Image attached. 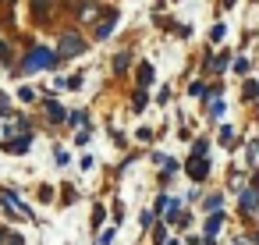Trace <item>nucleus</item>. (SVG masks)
<instances>
[{
    "label": "nucleus",
    "mask_w": 259,
    "mask_h": 245,
    "mask_svg": "<svg viewBox=\"0 0 259 245\" xmlns=\"http://www.w3.org/2000/svg\"><path fill=\"white\" fill-rule=\"evenodd\" d=\"M255 202H259V188L241 192V210H255Z\"/></svg>",
    "instance_id": "obj_5"
},
{
    "label": "nucleus",
    "mask_w": 259,
    "mask_h": 245,
    "mask_svg": "<svg viewBox=\"0 0 259 245\" xmlns=\"http://www.w3.org/2000/svg\"><path fill=\"white\" fill-rule=\"evenodd\" d=\"M149 82H153V64H142V71H139V86L146 89Z\"/></svg>",
    "instance_id": "obj_7"
},
{
    "label": "nucleus",
    "mask_w": 259,
    "mask_h": 245,
    "mask_svg": "<svg viewBox=\"0 0 259 245\" xmlns=\"http://www.w3.org/2000/svg\"><path fill=\"white\" fill-rule=\"evenodd\" d=\"M47 4L50 0H36V15H47Z\"/></svg>",
    "instance_id": "obj_12"
},
{
    "label": "nucleus",
    "mask_w": 259,
    "mask_h": 245,
    "mask_svg": "<svg viewBox=\"0 0 259 245\" xmlns=\"http://www.w3.org/2000/svg\"><path fill=\"white\" fill-rule=\"evenodd\" d=\"M132 107H135V110H142V107H146V89H139V93H135V100H132Z\"/></svg>",
    "instance_id": "obj_11"
},
{
    "label": "nucleus",
    "mask_w": 259,
    "mask_h": 245,
    "mask_svg": "<svg viewBox=\"0 0 259 245\" xmlns=\"http://www.w3.org/2000/svg\"><path fill=\"white\" fill-rule=\"evenodd\" d=\"M0 114H8V96L0 93Z\"/></svg>",
    "instance_id": "obj_13"
},
{
    "label": "nucleus",
    "mask_w": 259,
    "mask_h": 245,
    "mask_svg": "<svg viewBox=\"0 0 259 245\" xmlns=\"http://www.w3.org/2000/svg\"><path fill=\"white\" fill-rule=\"evenodd\" d=\"M8 149H11V153H25V149H29V135L18 139V142H8Z\"/></svg>",
    "instance_id": "obj_10"
},
{
    "label": "nucleus",
    "mask_w": 259,
    "mask_h": 245,
    "mask_svg": "<svg viewBox=\"0 0 259 245\" xmlns=\"http://www.w3.org/2000/svg\"><path fill=\"white\" fill-rule=\"evenodd\" d=\"M188 174H192L195 181H202V178L209 174V164H206L202 156H195V160H188Z\"/></svg>",
    "instance_id": "obj_4"
},
{
    "label": "nucleus",
    "mask_w": 259,
    "mask_h": 245,
    "mask_svg": "<svg viewBox=\"0 0 259 245\" xmlns=\"http://www.w3.org/2000/svg\"><path fill=\"white\" fill-rule=\"evenodd\" d=\"M4 206H8V213H25V206H22L11 192H4Z\"/></svg>",
    "instance_id": "obj_6"
},
{
    "label": "nucleus",
    "mask_w": 259,
    "mask_h": 245,
    "mask_svg": "<svg viewBox=\"0 0 259 245\" xmlns=\"http://www.w3.org/2000/svg\"><path fill=\"white\" fill-rule=\"evenodd\" d=\"M217 231H220V213H213V217L206 220V238H213Z\"/></svg>",
    "instance_id": "obj_9"
},
{
    "label": "nucleus",
    "mask_w": 259,
    "mask_h": 245,
    "mask_svg": "<svg viewBox=\"0 0 259 245\" xmlns=\"http://www.w3.org/2000/svg\"><path fill=\"white\" fill-rule=\"evenodd\" d=\"M0 245H4V231H0Z\"/></svg>",
    "instance_id": "obj_14"
},
{
    "label": "nucleus",
    "mask_w": 259,
    "mask_h": 245,
    "mask_svg": "<svg viewBox=\"0 0 259 245\" xmlns=\"http://www.w3.org/2000/svg\"><path fill=\"white\" fill-rule=\"evenodd\" d=\"M82 50H85L82 36H75V32H64V36H61V57H75V54H82Z\"/></svg>",
    "instance_id": "obj_2"
},
{
    "label": "nucleus",
    "mask_w": 259,
    "mask_h": 245,
    "mask_svg": "<svg viewBox=\"0 0 259 245\" xmlns=\"http://www.w3.org/2000/svg\"><path fill=\"white\" fill-rule=\"evenodd\" d=\"M114 25H117V11H107V15H103V22L96 25V39H107Z\"/></svg>",
    "instance_id": "obj_3"
},
{
    "label": "nucleus",
    "mask_w": 259,
    "mask_h": 245,
    "mask_svg": "<svg viewBox=\"0 0 259 245\" xmlns=\"http://www.w3.org/2000/svg\"><path fill=\"white\" fill-rule=\"evenodd\" d=\"M47 110H50V117H54V121H64V117H68V114H64V107H61V103H54V100L47 103Z\"/></svg>",
    "instance_id": "obj_8"
},
{
    "label": "nucleus",
    "mask_w": 259,
    "mask_h": 245,
    "mask_svg": "<svg viewBox=\"0 0 259 245\" xmlns=\"http://www.w3.org/2000/svg\"><path fill=\"white\" fill-rule=\"evenodd\" d=\"M54 50H47V47H36V50H29L25 54V61H22V71H47V68H54Z\"/></svg>",
    "instance_id": "obj_1"
}]
</instances>
